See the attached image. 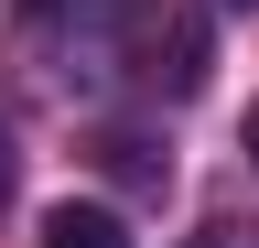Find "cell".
Segmentation results:
<instances>
[{
  "label": "cell",
  "instance_id": "cell-1",
  "mask_svg": "<svg viewBox=\"0 0 259 248\" xmlns=\"http://www.w3.org/2000/svg\"><path fill=\"white\" fill-rule=\"evenodd\" d=\"M44 248H141V237H130V216H119V205H87V194H65V205L44 216Z\"/></svg>",
  "mask_w": 259,
  "mask_h": 248
},
{
  "label": "cell",
  "instance_id": "cell-2",
  "mask_svg": "<svg viewBox=\"0 0 259 248\" xmlns=\"http://www.w3.org/2000/svg\"><path fill=\"white\" fill-rule=\"evenodd\" d=\"M194 248H259V227H205Z\"/></svg>",
  "mask_w": 259,
  "mask_h": 248
},
{
  "label": "cell",
  "instance_id": "cell-3",
  "mask_svg": "<svg viewBox=\"0 0 259 248\" xmlns=\"http://www.w3.org/2000/svg\"><path fill=\"white\" fill-rule=\"evenodd\" d=\"M11 173H22V162H11V130H0V205H11Z\"/></svg>",
  "mask_w": 259,
  "mask_h": 248
},
{
  "label": "cell",
  "instance_id": "cell-4",
  "mask_svg": "<svg viewBox=\"0 0 259 248\" xmlns=\"http://www.w3.org/2000/svg\"><path fill=\"white\" fill-rule=\"evenodd\" d=\"M248 173H259V108H248Z\"/></svg>",
  "mask_w": 259,
  "mask_h": 248
},
{
  "label": "cell",
  "instance_id": "cell-5",
  "mask_svg": "<svg viewBox=\"0 0 259 248\" xmlns=\"http://www.w3.org/2000/svg\"><path fill=\"white\" fill-rule=\"evenodd\" d=\"M227 11H259V0H227Z\"/></svg>",
  "mask_w": 259,
  "mask_h": 248
}]
</instances>
